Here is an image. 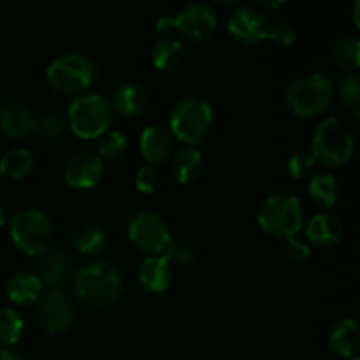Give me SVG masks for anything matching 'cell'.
<instances>
[{
  "label": "cell",
  "mask_w": 360,
  "mask_h": 360,
  "mask_svg": "<svg viewBox=\"0 0 360 360\" xmlns=\"http://www.w3.org/2000/svg\"><path fill=\"white\" fill-rule=\"evenodd\" d=\"M35 116L21 102H7L0 109V130L11 139H21L34 132Z\"/></svg>",
  "instance_id": "obj_17"
},
{
  "label": "cell",
  "mask_w": 360,
  "mask_h": 360,
  "mask_svg": "<svg viewBox=\"0 0 360 360\" xmlns=\"http://www.w3.org/2000/svg\"><path fill=\"white\" fill-rule=\"evenodd\" d=\"M285 252H287V257L292 262L301 264L309 259V255H311V246H309L308 241L299 238V236H292V238L287 239Z\"/></svg>",
  "instance_id": "obj_36"
},
{
  "label": "cell",
  "mask_w": 360,
  "mask_h": 360,
  "mask_svg": "<svg viewBox=\"0 0 360 360\" xmlns=\"http://www.w3.org/2000/svg\"><path fill=\"white\" fill-rule=\"evenodd\" d=\"M23 334V320L14 309L0 308V347H11L18 343Z\"/></svg>",
  "instance_id": "obj_28"
},
{
  "label": "cell",
  "mask_w": 360,
  "mask_h": 360,
  "mask_svg": "<svg viewBox=\"0 0 360 360\" xmlns=\"http://www.w3.org/2000/svg\"><path fill=\"white\" fill-rule=\"evenodd\" d=\"M213 123V108L202 97H185L174 105L169 116L172 137H178L185 144L195 146L207 136Z\"/></svg>",
  "instance_id": "obj_4"
},
{
  "label": "cell",
  "mask_w": 360,
  "mask_h": 360,
  "mask_svg": "<svg viewBox=\"0 0 360 360\" xmlns=\"http://www.w3.org/2000/svg\"><path fill=\"white\" fill-rule=\"evenodd\" d=\"M218 23L217 13L210 4L190 2L178 11L174 18H162L158 30H165L171 25L190 41H204L214 32Z\"/></svg>",
  "instance_id": "obj_10"
},
{
  "label": "cell",
  "mask_w": 360,
  "mask_h": 360,
  "mask_svg": "<svg viewBox=\"0 0 360 360\" xmlns=\"http://www.w3.org/2000/svg\"><path fill=\"white\" fill-rule=\"evenodd\" d=\"M165 260L172 266H186V264L193 262V250L188 243L181 241V239H176V241L169 243V246L164 252Z\"/></svg>",
  "instance_id": "obj_32"
},
{
  "label": "cell",
  "mask_w": 360,
  "mask_h": 360,
  "mask_svg": "<svg viewBox=\"0 0 360 360\" xmlns=\"http://www.w3.org/2000/svg\"><path fill=\"white\" fill-rule=\"evenodd\" d=\"M9 232L16 248L27 255L41 257L51 246V224L39 210H21L14 213L11 218Z\"/></svg>",
  "instance_id": "obj_7"
},
{
  "label": "cell",
  "mask_w": 360,
  "mask_h": 360,
  "mask_svg": "<svg viewBox=\"0 0 360 360\" xmlns=\"http://www.w3.org/2000/svg\"><path fill=\"white\" fill-rule=\"evenodd\" d=\"M345 225L338 217L319 213L306 225V241L320 248H333L343 239Z\"/></svg>",
  "instance_id": "obj_16"
},
{
  "label": "cell",
  "mask_w": 360,
  "mask_h": 360,
  "mask_svg": "<svg viewBox=\"0 0 360 360\" xmlns=\"http://www.w3.org/2000/svg\"><path fill=\"white\" fill-rule=\"evenodd\" d=\"M74 290L84 304L104 308L118 299L122 292V274L112 264L104 260L90 262L77 271Z\"/></svg>",
  "instance_id": "obj_1"
},
{
  "label": "cell",
  "mask_w": 360,
  "mask_h": 360,
  "mask_svg": "<svg viewBox=\"0 0 360 360\" xmlns=\"http://www.w3.org/2000/svg\"><path fill=\"white\" fill-rule=\"evenodd\" d=\"M139 146L146 164L155 167L172 155L174 137H172L171 130L165 129L164 125H148L141 132Z\"/></svg>",
  "instance_id": "obj_14"
},
{
  "label": "cell",
  "mask_w": 360,
  "mask_h": 360,
  "mask_svg": "<svg viewBox=\"0 0 360 360\" xmlns=\"http://www.w3.org/2000/svg\"><path fill=\"white\" fill-rule=\"evenodd\" d=\"M269 21L257 7H238L229 16V32L236 41L243 44H259L266 41L269 32Z\"/></svg>",
  "instance_id": "obj_12"
},
{
  "label": "cell",
  "mask_w": 360,
  "mask_h": 360,
  "mask_svg": "<svg viewBox=\"0 0 360 360\" xmlns=\"http://www.w3.org/2000/svg\"><path fill=\"white\" fill-rule=\"evenodd\" d=\"M0 360H25V357L13 348H0Z\"/></svg>",
  "instance_id": "obj_37"
},
{
  "label": "cell",
  "mask_w": 360,
  "mask_h": 360,
  "mask_svg": "<svg viewBox=\"0 0 360 360\" xmlns=\"http://www.w3.org/2000/svg\"><path fill=\"white\" fill-rule=\"evenodd\" d=\"M42 283L34 273L21 271L7 281V295L14 304H32L42 295Z\"/></svg>",
  "instance_id": "obj_21"
},
{
  "label": "cell",
  "mask_w": 360,
  "mask_h": 360,
  "mask_svg": "<svg viewBox=\"0 0 360 360\" xmlns=\"http://www.w3.org/2000/svg\"><path fill=\"white\" fill-rule=\"evenodd\" d=\"M148 95L144 88L137 83H123L122 86L116 88L115 95H112V108L116 112L122 116L132 118L143 112L146 108Z\"/></svg>",
  "instance_id": "obj_22"
},
{
  "label": "cell",
  "mask_w": 360,
  "mask_h": 360,
  "mask_svg": "<svg viewBox=\"0 0 360 360\" xmlns=\"http://www.w3.org/2000/svg\"><path fill=\"white\" fill-rule=\"evenodd\" d=\"M4 224H6V213H4V210L0 207V227H2Z\"/></svg>",
  "instance_id": "obj_39"
},
{
  "label": "cell",
  "mask_w": 360,
  "mask_h": 360,
  "mask_svg": "<svg viewBox=\"0 0 360 360\" xmlns=\"http://www.w3.org/2000/svg\"><path fill=\"white\" fill-rule=\"evenodd\" d=\"M333 81L323 72L290 81L285 88V102L301 118H311L326 111L333 102Z\"/></svg>",
  "instance_id": "obj_3"
},
{
  "label": "cell",
  "mask_w": 360,
  "mask_h": 360,
  "mask_svg": "<svg viewBox=\"0 0 360 360\" xmlns=\"http://www.w3.org/2000/svg\"><path fill=\"white\" fill-rule=\"evenodd\" d=\"M260 229L278 239L297 236L302 229V207L297 197L288 192H274L257 213Z\"/></svg>",
  "instance_id": "obj_2"
},
{
  "label": "cell",
  "mask_w": 360,
  "mask_h": 360,
  "mask_svg": "<svg viewBox=\"0 0 360 360\" xmlns=\"http://www.w3.org/2000/svg\"><path fill=\"white\" fill-rule=\"evenodd\" d=\"M308 193L316 206L322 210H329L340 199V185L333 174L323 172V174L313 176L308 186Z\"/></svg>",
  "instance_id": "obj_24"
},
{
  "label": "cell",
  "mask_w": 360,
  "mask_h": 360,
  "mask_svg": "<svg viewBox=\"0 0 360 360\" xmlns=\"http://www.w3.org/2000/svg\"><path fill=\"white\" fill-rule=\"evenodd\" d=\"M105 245H108V234L104 229L95 224L83 225L74 234V246L83 255H97Z\"/></svg>",
  "instance_id": "obj_26"
},
{
  "label": "cell",
  "mask_w": 360,
  "mask_h": 360,
  "mask_svg": "<svg viewBox=\"0 0 360 360\" xmlns=\"http://www.w3.org/2000/svg\"><path fill=\"white\" fill-rule=\"evenodd\" d=\"M39 319L51 334L65 333L74 322V306L60 290H49L39 302Z\"/></svg>",
  "instance_id": "obj_13"
},
{
  "label": "cell",
  "mask_w": 360,
  "mask_h": 360,
  "mask_svg": "<svg viewBox=\"0 0 360 360\" xmlns=\"http://www.w3.org/2000/svg\"><path fill=\"white\" fill-rule=\"evenodd\" d=\"M295 28L290 23L285 21H278V23L269 25V32H267V39L273 41L278 46H290L295 42Z\"/></svg>",
  "instance_id": "obj_34"
},
{
  "label": "cell",
  "mask_w": 360,
  "mask_h": 360,
  "mask_svg": "<svg viewBox=\"0 0 360 360\" xmlns=\"http://www.w3.org/2000/svg\"><path fill=\"white\" fill-rule=\"evenodd\" d=\"M329 347L340 357H355L360 347V330L357 322L354 319L340 320L330 330Z\"/></svg>",
  "instance_id": "obj_19"
},
{
  "label": "cell",
  "mask_w": 360,
  "mask_h": 360,
  "mask_svg": "<svg viewBox=\"0 0 360 360\" xmlns=\"http://www.w3.org/2000/svg\"><path fill=\"white\" fill-rule=\"evenodd\" d=\"M104 174V160L94 151L74 153L65 162L63 178L70 188L88 190L94 188Z\"/></svg>",
  "instance_id": "obj_11"
},
{
  "label": "cell",
  "mask_w": 360,
  "mask_h": 360,
  "mask_svg": "<svg viewBox=\"0 0 360 360\" xmlns=\"http://www.w3.org/2000/svg\"><path fill=\"white\" fill-rule=\"evenodd\" d=\"M354 155V134L343 118L330 116L315 130L311 157L326 165H341Z\"/></svg>",
  "instance_id": "obj_6"
},
{
  "label": "cell",
  "mask_w": 360,
  "mask_h": 360,
  "mask_svg": "<svg viewBox=\"0 0 360 360\" xmlns=\"http://www.w3.org/2000/svg\"><path fill=\"white\" fill-rule=\"evenodd\" d=\"M202 171V153L197 148H183L172 155L171 174L179 185H190Z\"/></svg>",
  "instance_id": "obj_20"
},
{
  "label": "cell",
  "mask_w": 360,
  "mask_h": 360,
  "mask_svg": "<svg viewBox=\"0 0 360 360\" xmlns=\"http://www.w3.org/2000/svg\"><path fill=\"white\" fill-rule=\"evenodd\" d=\"M352 360H360L359 357H352Z\"/></svg>",
  "instance_id": "obj_40"
},
{
  "label": "cell",
  "mask_w": 360,
  "mask_h": 360,
  "mask_svg": "<svg viewBox=\"0 0 360 360\" xmlns=\"http://www.w3.org/2000/svg\"><path fill=\"white\" fill-rule=\"evenodd\" d=\"M34 274L41 280L42 287H48L49 290H58L70 278V259L67 253L60 250H53V252L48 250L39 257Z\"/></svg>",
  "instance_id": "obj_15"
},
{
  "label": "cell",
  "mask_w": 360,
  "mask_h": 360,
  "mask_svg": "<svg viewBox=\"0 0 360 360\" xmlns=\"http://www.w3.org/2000/svg\"><path fill=\"white\" fill-rule=\"evenodd\" d=\"M127 148V139L122 132L118 130H105L101 137H98V157L108 158V160H115V158L122 157L123 151Z\"/></svg>",
  "instance_id": "obj_31"
},
{
  "label": "cell",
  "mask_w": 360,
  "mask_h": 360,
  "mask_svg": "<svg viewBox=\"0 0 360 360\" xmlns=\"http://www.w3.org/2000/svg\"><path fill=\"white\" fill-rule=\"evenodd\" d=\"M137 276H139L141 285L148 292L160 294L171 287L172 267L162 255H151L143 260Z\"/></svg>",
  "instance_id": "obj_18"
},
{
  "label": "cell",
  "mask_w": 360,
  "mask_h": 360,
  "mask_svg": "<svg viewBox=\"0 0 360 360\" xmlns=\"http://www.w3.org/2000/svg\"><path fill=\"white\" fill-rule=\"evenodd\" d=\"M340 98L354 118L360 116V79L355 72L348 74L340 83Z\"/></svg>",
  "instance_id": "obj_29"
},
{
  "label": "cell",
  "mask_w": 360,
  "mask_h": 360,
  "mask_svg": "<svg viewBox=\"0 0 360 360\" xmlns=\"http://www.w3.org/2000/svg\"><path fill=\"white\" fill-rule=\"evenodd\" d=\"M359 7H360V2L357 0L354 6V18H355V25H357V27H359Z\"/></svg>",
  "instance_id": "obj_38"
},
{
  "label": "cell",
  "mask_w": 360,
  "mask_h": 360,
  "mask_svg": "<svg viewBox=\"0 0 360 360\" xmlns=\"http://www.w3.org/2000/svg\"><path fill=\"white\" fill-rule=\"evenodd\" d=\"M46 79L60 94H81L94 79V65L84 56L65 55L53 60L46 69Z\"/></svg>",
  "instance_id": "obj_8"
},
{
  "label": "cell",
  "mask_w": 360,
  "mask_h": 360,
  "mask_svg": "<svg viewBox=\"0 0 360 360\" xmlns=\"http://www.w3.org/2000/svg\"><path fill=\"white\" fill-rule=\"evenodd\" d=\"M316 160L311 157V153H295L294 157L288 160V172L294 176L295 179H302L313 171Z\"/></svg>",
  "instance_id": "obj_35"
},
{
  "label": "cell",
  "mask_w": 360,
  "mask_h": 360,
  "mask_svg": "<svg viewBox=\"0 0 360 360\" xmlns=\"http://www.w3.org/2000/svg\"><path fill=\"white\" fill-rule=\"evenodd\" d=\"M34 167V157L27 148H13L0 157V174L9 179H21Z\"/></svg>",
  "instance_id": "obj_25"
},
{
  "label": "cell",
  "mask_w": 360,
  "mask_h": 360,
  "mask_svg": "<svg viewBox=\"0 0 360 360\" xmlns=\"http://www.w3.org/2000/svg\"><path fill=\"white\" fill-rule=\"evenodd\" d=\"M67 123L56 112H42L41 116L35 118V129L34 132H37L42 139L46 141H55L65 134Z\"/></svg>",
  "instance_id": "obj_30"
},
{
  "label": "cell",
  "mask_w": 360,
  "mask_h": 360,
  "mask_svg": "<svg viewBox=\"0 0 360 360\" xmlns=\"http://www.w3.org/2000/svg\"><path fill=\"white\" fill-rule=\"evenodd\" d=\"M334 60L348 72H355L360 65V41L357 35H341L334 42Z\"/></svg>",
  "instance_id": "obj_27"
},
{
  "label": "cell",
  "mask_w": 360,
  "mask_h": 360,
  "mask_svg": "<svg viewBox=\"0 0 360 360\" xmlns=\"http://www.w3.org/2000/svg\"><path fill=\"white\" fill-rule=\"evenodd\" d=\"M129 238L137 250L148 255L164 253L172 241L167 221L157 211L143 210L130 218Z\"/></svg>",
  "instance_id": "obj_9"
},
{
  "label": "cell",
  "mask_w": 360,
  "mask_h": 360,
  "mask_svg": "<svg viewBox=\"0 0 360 360\" xmlns=\"http://www.w3.org/2000/svg\"><path fill=\"white\" fill-rule=\"evenodd\" d=\"M111 120V104L101 94H79L70 102L67 125L81 139H95L108 130Z\"/></svg>",
  "instance_id": "obj_5"
},
{
  "label": "cell",
  "mask_w": 360,
  "mask_h": 360,
  "mask_svg": "<svg viewBox=\"0 0 360 360\" xmlns=\"http://www.w3.org/2000/svg\"><path fill=\"white\" fill-rule=\"evenodd\" d=\"M183 56H185V48L178 39L172 37L160 39V41L155 42L153 49H151L153 65L164 72H172V70L178 69L183 62Z\"/></svg>",
  "instance_id": "obj_23"
},
{
  "label": "cell",
  "mask_w": 360,
  "mask_h": 360,
  "mask_svg": "<svg viewBox=\"0 0 360 360\" xmlns=\"http://www.w3.org/2000/svg\"><path fill=\"white\" fill-rule=\"evenodd\" d=\"M136 186L143 193H153L160 186V172L153 165H143L136 174Z\"/></svg>",
  "instance_id": "obj_33"
}]
</instances>
